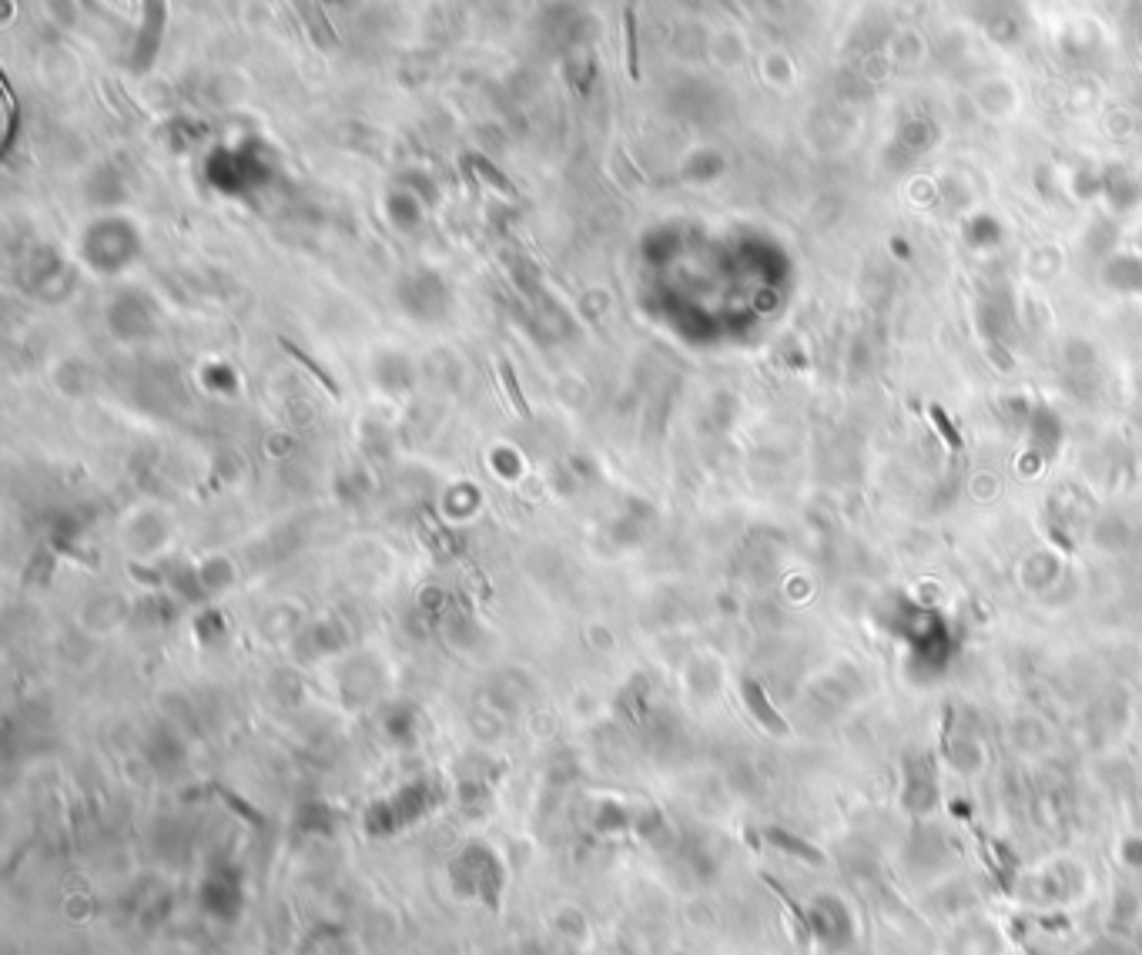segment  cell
Instances as JSON below:
<instances>
[{
	"label": "cell",
	"instance_id": "cell-3",
	"mask_svg": "<svg viewBox=\"0 0 1142 955\" xmlns=\"http://www.w3.org/2000/svg\"><path fill=\"white\" fill-rule=\"evenodd\" d=\"M282 349H285V352H289V356H295V359H299V362H302V366H305V369H309V372H312V376H315V379H319V382H322V386H325V389H329V393H332V396H335V393H339V386H335V382L329 379V372H325L322 366H315V362H312L309 356H305V352H299V349H295V346H292V342H289V339H282Z\"/></svg>",
	"mask_w": 1142,
	"mask_h": 955
},
{
	"label": "cell",
	"instance_id": "cell-5",
	"mask_svg": "<svg viewBox=\"0 0 1142 955\" xmlns=\"http://www.w3.org/2000/svg\"><path fill=\"white\" fill-rule=\"evenodd\" d=\"M499 372H503L506 389H513V396H516V403H513V406H516V413H520V416H530V409H526L523 396H520V389H516V382H513V366H510V362H503V369H499Z\"/></svg>",
	"mask_w": 1142,
	"mask_h": 955
},
{
	"label": "cell",
	"instance_id": "cell-2",
	"mask_svg": "<svg viewBox=\"0 0 1142 955\" xmlns=\"http://www.w3.org/2000/svg\"><path fill=\"white\" fill-rule=\"evenodd\" d=\"M623 31H627V68H630V78L637 81L640 68H637V24H633V4H627V14H623Z\"/></svg>",
	"mask_w": 1142,
	"mask_h": 955
},
{
	"label": "cell",
	"instance_id": "cell-1",
	"mask_svg": "<svg viewBox=\"0 0 1142 955\" xmlns=\"http://www.w3.org/2000/svg\"><path fill=\"white\" fill-rule=\"evenodd\" d=\"M744 697H747V704H751V711L757 714V718H761V724H767V728L777 731V734L788 731V728H784V724H781V718H777V711H771V704H767L764 691H761V687H757L754 681H744Z\"/></svg>",
	"mask_w": 1142,
	"mask_h": 955
},
{
	"label": "cell",
	"instance_id": "cell-4",
	"mask_svg": "<svg viewBox=\"0 0 1142 955\" xmlns=\"http://www.w3.org/2000/svg\"><path fill=\"white\" fill-rule=\"evenodd\" d=\"M932 419H935V426H938V433L945 436V443L952 446V450H962V436H958V429H955V423L952 419L945 416V409L942 406H932Z\"/></svg>",
	"mask_w": 1142,
	"mask_h": 955
}]
</instances>
